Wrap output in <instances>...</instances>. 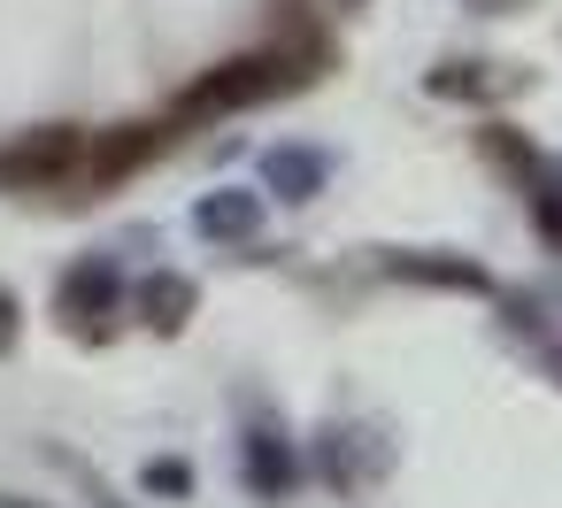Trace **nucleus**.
<instances>
[{
    "instance_id": "20e7f679",
    "label": "nucleus",
    "mask_w": 562,
    "mask_h": 508,
    "mask_svg": "<svg viewBox=\"0 0 562 508\" xmlns=\"http://www.w3.org/2000/svg\"><path fill=\"white\" fill-rule=\"evenodd\" d=\"M186 224H193L201 247H224L232 262H270V247H262V232H270V193H262V185H209V193H193Z\"/></svg>"
},
{
    "instance_id": "0eeeda50",
    "label": "nucleus",
    "mask_w": 562,
    "mask_h": 508,
    "mask_svg": "<svg viewBox=\"0 0 562 508\" xmlns=\"http://www.w3.org/2000/svg\"><path fill=\"white\" fill-rule=\"evenodd\" d=\"M170 124L162 116H132V124H109V132H93V147H86V193L78 201H101V193H116V185H132L139 170H155L162 155H170Z\"/></svg>"
},
{
    "instance_id": "9d476101",
    "label": "nucleus",
    "mask_w": 562,
    "mask_h": 508,
    "mask_svg": "<svg viewBox=\"0 0 562 508\" xmlns=\"http://www.w3.org/2000/svg\"><path fill=\"white\" fill-rule=\"evenodd\" d=\"M255 185L270 193V208H308V201H324V185H331V155H324L316 139H270V147L255 155Z\"/></svg>"
},
{
    "instance_id": "7ed1b4c3",
    "label": "nucleus",
    "mask_w": 562,
    "mask_h": 508,
    "mask_svg": "<svg viewBox=\"0 0 562 508\" xmlns=\"http://www.w3.org/2000/svg\"><path fill=\"white\" fill-rule=\"evenodd\" d=\"M86 124H32L0 147V193H70L86 185Z\"/></svg>"
},
{
    "instance_id": "a211bd4d",
    "label": "nucleus",
    "mask_w": 562,
    "mask_h": 508,
    "mask_svg": "<svg viewBox=\"0 0 562 508\" xmlns=\"http://www.w3.org/2000/svg\"><path fill=\"white\" fill-rule=\"evenodd\" d=\"M16 347H24V301H16V285H0V362Z\"/></svg>"
},
{
    "instance_id": "f03ea898",
    "label": "nucleus",
    "mask_w": 562,
    "mask_h": 508,
    "mask_svg": "<svg viewBox=\"0 0 562 508\" xmlns=\"http://www.w3.org/2000/svg\"><path fill=\"white\" fill-rule=\"evenodd\" d=\"M47 316H55L63 339H78V347H109V339L132 324V278H124V262H116L109 247L78 255V262L55 278Z\"/></svg>"
},
{
    "instance_id": "412c9836",
    "label": "nucleus",
    "mask_w": 562,
    "mask_h": 508,
    "mask_svg": "<svg viewBox=\"0 0 562 508\" xmlns=\"http://www.w3.org/2000/svg\"><path fill=\"white\" fill-rule=\"evenodd\" d=\"M0 508H55V500H40V493H0Z\"/></svg>"
},
{
    "instance_id": "39448f33",
    "label": "nucleus",
    "mask_w": 562,
    "mask_h": 508,
    "mask_svg": "<svg viewBox=\"0 0 562 508\" xmlns=\"http://www.w3.org/2000/svg\"><path fill=\"white\" fill-rule=\"evenodd\" d=\"M385 285H408V293H454V301H493V270L462 247H378L370 262Z\"/></svg>"
},
{
    "instance_id": "6ab92c4d",
    "label": "nucleus",
    "mask_w": 562,
    "mask_h": 508,
    "mask_svg": "<svg viewBox=\"0 0 562 508\" xmlns=\"http://www.w3.org/2000/svg\"><path fill=\"white\" fill-rule=\"evenodd\" d=\"M470 16H531V0H462Z\"/></svg>"
},
{
    "instance_id": "9b49d317",
    "label": "nucleus",
    "mask_w": 562,
    "mask_h": 508,
    "mask_svg": "<svg viewBox=\"0 0 562 508\" xmlns=\"http://www.w3.org/2000/svg\"><path fill=\"white\" fill-rule=\"evenodd\" d=\"M201 316V278L193 270H139L132 278V324L147 339H186Z\"/></svg>"
},
{
    "instance_id": "f257e3e1",
    "label": "nucleus",
    "mask_w": 562,
    "mask_h": 508,
    "mask_svg": "<svg viewBox=\"0 0 562 508\" xmlns=\"http://www.w3.org/2000/svg\"><path fill=\"white\" fill-rule=\"evenodd\" d=\"M293 93V78H285V63L270 55V39L262 47H247V55H224V63H209V70H193L178 93H170V132H209V124H232V116H247V109H270V101H285Z\"/></svg>"
},
{
    "instance_id": "423d86ee",
    "label": "nucleus",
    "mask_w": 562,
    "mask_h": 508,
    "mask_svg": "<svg viewBox=\"0 0 562 508\" xmlns=\"http://www.w3.org/2000/svg\"><path fill=\"white\" fill-rule=\"evenodd\" d=\"M301 477H308L301 439H293L270 408H262V416H247V424H239V485H247V500L285 508V500L301 493Z\"/></svg>"
},
{
    "instance_id": "f3484780",
    "label": "nucleus",
    "mask_w": 562,
    "mask_h": 508,
    "mask_svg": "<svg viewBox=\"0 0 562 508\" xmlns=\"http://www.w3.org/2000/svg\"><path fill=\"white\" fill-rule=\"evenodd\" d=\"M139 493H147V500H162V508L193 500V493H201L193 454H147V462H139Z\"/></svg>"
},
{
    "instance_id": "1a4fd4ad",
    "label": "nucleus",
    "mask_w": 562,
    "mask_h": 508,
    "mask_svg": "<svg viewBox=\"0 0 562 508\" xmlns=\"http://www.w3.org/2000/svg\"><path fill=\"white\" fill-rule=\"evenodd\" d=\"M424 93L454 101V109H493L508 93H531V70L524 63H493V55H439L424 70Z\"/></svg>"
},
{
    "instance_id": "ddd939ff",
    "label": "nucleus",
    "mask_w": 562,
    "mask_h": 508,
    "mask_svg": "<svg viewBox=\"0 0 562 508\" xmlns=\"http://www.w3.org/2000/svg\"><path fill=\"white\" fill-rule=\"evenodd\" d=\"M270 55L285 63V78H293V93H308V86H324L331 70H339V39L308 16V9H278V32H270Z\"/></svg>"
},
{
    "instance_id": "dca6fc26",
    "label": "nucleus",
    "mask_w": 562,
    "mask_h": 508,
    "mask_svg": "<svg viewBox=\"0 0 562 508\" xmlns=\"http://www.w3.org/2000/svg\"><path fill=\"white\" fill-rule=\"evenodd\" d=\"M40 454H47V462H55V470H63V477L86 493V508H139V500H124V493L101 477V462H93V454H78V447H63V439H47Z\"/></svg>"
},
{
    "instance_id": "aec40b11",
    "label": "nucleus",
    "mask_w": 562,
    "mask_h": 508,
    "mask_svg": "<svg viewBox=\"0 0 562 508\" xmlns=\"http://www.w3.org/2000/svg\"><path fill=\"white\" fill-rule=\"evenodd\" d=\"M531 354H539V370H547V377H554V385H562V331H554V339H539V347H531Z\"/></svg>"
},
{
    "instance_id": "f8f14e48",
    "label": "nucleus",
    "mask_w": 562,
    "mask_h": 508,
    "mask_svg": "<svg viewBox=\"0 0 562 508\" xmlns=\"http://www.w3.org/2000/svg\"><path fill=\"white\" fill-rule=\"evenodd\" d=\"M470 147H477V162L508 185V193H531L539 178H547V147L516 124V116H477V132H470Z\"/></svg>"
},
{
    "instance_id": "4468645a",
    "label": "nucleus",
    "mask_w": 562,
    "mask_h": 508,
    "mask_svg": "<svg viewBox=\"0 0 562 508\" xmlns=\"http://www.w3.org/2000/svg\"><path fill=\"white\" fill-rule=\"evenodd\" d=\"M493 324H501L508 339H524V347H539V339H554V316H547V293H531V285H493Z\"/></svg>"
},
{
    "instance_id": "6e6552de",
    "label": "nucleus",
    "mask_w": 562,
    "mask_h": 508,
    "mask_svg": "<svg viewBox=\"0 0 562 508\" xmlns=\"http://www.w3.org/2000/svg\"><path fill=\"white\" fill-rule=\"evenodd\" d=\"M308 470H316L339 500H355L362 485H378V477L393 470V439H385L378 424H324V431H316Z\"/></svg>"
},
{
    "instance_id": "2eb2a0df",
    "label": "nucleus",
    "mask_w": 562,
    "mask_h": 508,
    "mask_svg": "<svg viewBox=\"0 0 562 508\" xmlns=\"http://www.w3.org/2000/svg\"><path fill=\"white\" fill-rule=\"evenodd\" d=\"M524 216H531L539 255H554V262H562V155H547V178L524 193Z\"/></svg>"
}]
</instances>
